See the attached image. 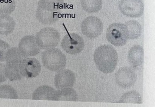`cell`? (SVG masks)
I'll return each instance as SVG.
<instances>
[{"instance_id":"1","label":"cell","mask_w":155,"mask_h":107,"mask_svg":"<svg viewBox=\"0 0 155 107\" xmlns=\"http://www.w3.org/2000/svg\"><path fill=\"white\" fill-rule=\"evenodd\" d=\"M64 5V0H40L36 17L40 23L51 25L59 20Z\"/></svg>"},{"instance_id":"2","label":"cell","mask_w":155,"mask_h":107,"mask_svg":"<svg viewBox=\"0 0 155 107\" xmlns=\"http://www.w3.org/2000/svg\"><path fill=\"white\" fill-rule=\"evenodd\" d=\"M93 59L99 71L104 73H110L117 67L118 54L115 48L111 45H102L95 50Z\"/></svg>"},{"instance_id":"3","label":"cell","mask_w":155,"mask_h":107,"mask_svg":"<svg viewBox=\"0 0 155 107\" xmlns=\"http://www.w3.org/2000/svg\"><path fill=\"white\" fill-rule=\"evenodd\" d=\"M41 60L45 68L52 72H58L64 68L67 57L61 50L57 48L46 50L42 53Z\"/></svg>"},{"instance_id":"4","label":"cell","mask_w":155,"mask_h":107,"mask_svg":"<svg viewBox=\"0 0 155 107\" xmlns=\"http://www.w3.org/2000/svg\"><path fill=\"white\" fill-rule=\"evenodd\" d=\"M36 42L41 49L47 50L58 46L61 35L58 30L51 27H46L37 33L35 37Z\"/></svg>"},{"instance_id":"5","label":"cell","mask_w":155,"mask_h":107,"mask_svg":"<svg viewBox=\"0 0 155 107\" xmlns=\"http://www.w3.org/2000/svg\"><path fill=\"white\" fill-rule=\"evenodd\" d=\"M106 37L111 44L116 47H121L126 44L129 39V34L125 24L114 23L108 27Z\"/></svg>"},{"instance_id":"6","label":"cell","mask_w":155,"mask_h":107,"mask_svg":"<svg viewBox=\"0 0 155 107\" xmlns=\"http://www.w3.org/2000/svg\"><path fill=\"white\" fill-rule=\"evenodd\" d=\"M104 25L102 21L96 16H90L82 21L81 25L82 34L90 38L99 37L103 32Z\"/></svg>"},{"instance_id":"7","label":"cell","mask_w":155,"mask_h":107,"mask_svg":"<svg viewBox=\"0 0 155 107\" xmlns=\"http://www.w3.org/2000/svg\"><path fill=\"white\" fill-rule=\"evenodd\" d=\"M61 47L67 53L76 55L83 50L85 44L83 38L79 34L68 33L63 38Z\"/></svg>"},{"instance_id":"8","label":"cell","mask_w":155,"mask_h":107,"mask_svg":"<svg viewBox=\"0 0 155 107\" xmlns=\"http://www.w3.org/2000/svg\"><path fill=\"white\" fill-rule=\"evenodd\" d=\"M119 8L124 16L139 18L143 14L144 4L142 0H121L119 4Z\"/></svg>"},{"instance_id":"9","label":"cell","mask_w":155,"mask_h":107,"mask_svg":"<svg viewBox=\"0 0 155 107\" xmlns=\"http://www.w3.org/2000/svg\"><path fill=\"white\" fill-rule=\"evenodd\" d=\"M137 79L136 72L129 67L120 68L115 75V80L117 85L124 89L133 86Z\"/></svg>"},{"instance_id":"10","label":"cell","mask_w":155,"mask_h":107,"mask_svg":"<svg viewBox=\"0 0 155 107\" xmlns=\"http://www.w3.org/2000/svg\"><path fill=\"white\" fill-rule=\"evenodd\" d=\"M19 68L23 77L33 78L40 74L41 65L35 58H25L19 63Z\"/></svg>"},{"instance_id":"11","label":"cell","mask_w":155,"mask_h":107,"mask_svg":"<svg viewBox=\"0 0 155 107\" xmlns=\"http://www.w3.org/2000/svg\"><path fill=\"white\" fill-rule=\"evenodd\" d=\"M18 48L25 58L35 56L41 50L36 42L35 37L33 35H27L22 37Z\"/></svg>"},{"instance_id":"12","label":"cell","mask_w":155,"mask_h":107,"mask_svg":"<svg viewBox=\"0 0 155 107\" xmlns=\"http://www.w3.org/2000/svg\"><path fill=\"white\" fill-rule=\"evenodd\" d=\"M76 81L75 74L68 69H63L58 71L54 78L55 87L58 89L72 87Z\"/></svg>"},{"instance_id":"13","label":"cell","mask_w":155,"mask_h":107,"mask_svg":"<svg viewBox=\"0 0 155 107\" xmlns=\"http://www.w3.org/2000/svg\"><path fill=\"white\" fill-rule=\"evenodd\" d=\"M128 61L134 67L142 65L143 63L144 49L140 45H135L130 48L127 55Z\"/></svg>"},{"instance_id":"14","label":"cell","mask_w":155,"mask_h":107,"mask_svg":"<svg viewBox=\"0 0 155 107\" xmlns=\"http://www.w3.org/2000/svg\"><path fill=\"white\" fill-rule=\"evenodd\" d=\"M20 62L15 60L7 62L5 65V74L7 79L10 81H19L23 78L19 68Z\"/></svg>"},{"instance_id":"15","label":"cell","mask_w":155,"mask_h":107,"mask_svg":"<svg viewBox=\"0 0 155 107\" xmlns=\"http://www.w3.org/2000/svg\"><path fill=\"white\" fill-rule=\"evenodd\" d=\"M56 90L53 87L47 85L41 86L33 93L32 99L34 100L53 101L54 95Z\"/></svg>"},{"instance_id":"16","label":"cell","mask_w":155,"mask_h":107,"mask_svg":"<svg viewBox=\"0 0 155 107\" xmlns=\"http://www.w3.org/2000/svg\"><path fill=\"white\" fill-rule=\"evenodd\" d=\"M78 99L77 92L71 87L56 90L53 98V101L77 102Z\"/></svg>"},{"instance_id":"17","label":"cell","mask_w":155,"mask_h":107,"mask_svg":"<svg viewBox=\"0 0 155 107\" xmlns=\"http://www.w3.org/2000/svg\"><path fill=\"white\" fill-rule=\"evenodd\" d=\"M15 21L9 15L0 16V34L8 35L14 31Z\"/></svg>"},{"instance_id":"18","label":"cell","mask_w":155,"mask_h":107,"mask_svg":"<svg viewBox=\"0 0 155 107\" xmlns=\"http://www.w3.org/2000/svg\"><path fill=\"white\" fill-rule=\"evenodd\" d=\"M129 34V39L135 40L140 37L142 32V27L139 22L135 20H130L125 24Z\"/></svg>"},{"instance_id":"19","label":"cell","mask_w":155,"mask_h":107,"mask_svg":"<svg viewBox=\"0 0 155 107\" xmlns=\"http://www.w3.org/2000/svg\"><path fill=\"white\" fill-rule=\"evenodd\" d=\"M102 0H81V7L87 13H96L101 9Z\"/></svg>"},{"instance_id":"20","label":"cell","mask_w":155,"mask_h":107,"mask_svg":"<svg viewBox=\"0 0 155 107\" xmlns=\"http://www.w3.org/2000/svg\"><path fill=\"white\" fill-rule=\"evenodd\" d=\"M120 103L142 104V99L140 94L135 90L124 93L120 98Z\"/></svg>"},{"instance_id":"21","label":"cell","mask_w":155,"mask_h":107,"mask_svg":"<svg viewBox=\"0 0 155 107\" xmlns=\"http://www.w3.org/2000/svg\"><path fill=\"white\" fill-rule=\"evenodd\" d=\"M16 7L15 0H0V16L11 14Z\"/></svg>"},{"instance_id":"22","label":"cell","mask_w":155,"mask_h":107,"mask_svg":"<svg viewBox=\"0 0 155 107\" xmlns=\"http://www.w3.org/2000/svg\"><path fill=\"white\" fill-rule=\"evenodd\" d=\"M0 99H18L16 90L11 86L4 85L0 86Z\"/></svg>"},{"instance_id":"23","label":"cell","mask_w":155,"mask_h":107,"mask_svg":"<svg viewBox=\"0 0 155 107\" xmlns=\"http://www.w3.org/2000/svg\"><path fill=\"white\" fill-rule=\"evenodd\" d=\"M25 57L21 54L18 48L12 47L10 48L7 52L5 61L6 62L15 60L21 61Z\"/></svg>"},{"instance_id":"24","label":"cell","mask_w":155,"mask_h":107,"mask_svg":"<svg viewBox=\"0 0 155 107\" xmlns=\"http://www.w3.org/2000/svg\"><path fill=\"white\" fill-rule=\"evenodd\" d=\"M10 48L7 42L0 39V62L5 61L7 52Z\"/></svg>"},{"instance_id":"25","label":"cell","mask_w":155,"mask_h":107,"mask_svg":"<svg viewBox=\"0 0 155 107\" xmlns=\"http://www.w3.org/2000/svg\"><path fill=\"white\" fill-rule=\"evenodd\" d=\"M7 79L5 74V65L0 63V83L5 82Z\"/></svg>"}]
</instances>
